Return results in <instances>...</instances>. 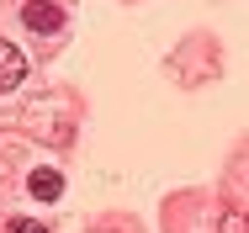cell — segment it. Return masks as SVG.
Wrapping results in <instances>:
<instances>
[{
  "label": "cell",
  "instance_id": "1",
  "mask_svg": "<svg viewBox=\"0 0 249 233\" xmlns=\"http://www.w3.org/2000/svg\"><path fill=\"white\" fill-rule=\"evenodd\" d=\"M21 21H27V32H37V37L64 32V11L48 5V0H27V5H21Z\"/></svg>",
  "mask_w": 249,
  "mask_h": 233
},
{
  "label": "cell",
  "instance_id": "2",
  "mask_svg": "<svg viewBox=\"0 0 249 233\" xmlns=\"http://www.w3.org/2000/svg\"><path fill=\"white\" fill-rule=\"evenodd\" d=\"M21 80H27V53L16 43H0V95H11Z\"/></svg>",
  "mask_w": 249,
  "mask_h": 233
},
{
  "label": "cell",
  "instance_id": "3",
  "mask_svg": "<svg viewBox=\"0 0 249 233\" xmlns=\"http://www.w3.org/2000/svg\"><path fill=\"white\" fill-rule=\"evenodd\" d=\"M27 191H32L37 201H58V196H64V175H58V170H32V175H27Z\"/></svg>",
  "mask_w": 249,
  "mask_h": 233
},
{
  "label": "cell",
  "instance_id": "4",
  "mask_svg": "<svg viewBox=\"0 0 249 233\" xmlns=\"http://www.w3.org/2000/svg\"><path fill=\"white\" fill-rule=\"evenodd\" d=\"M217 233H249V217L244 212H223L217 217Z\"/></svg>",
  "mask_w": 249,
  "mask_h": 233
},
{
  "label": "cell",
  "instance_id": "5",
  "mask_svg": "<svg viewBox=\"0 0 249 233\" xmlns=\"http://www.w3.org/2000/svg\"><path fill=\"white\" fill-rule=\"evenodd\" d=\"M5 233H43V223H32V217H16V223H5Z\"/></svg>",
  "mask_w": 249,
  "mask_h": 233
}]
</instances>
